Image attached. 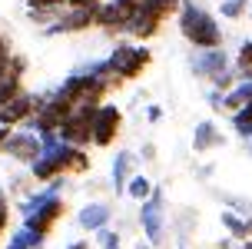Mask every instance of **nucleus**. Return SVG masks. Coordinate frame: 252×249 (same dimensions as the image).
I'll use <instances>...</instances> for the list:
<instances>
[{"mask_svg":"<svg viewBox=\"0 0 252 249\" xmlns=\"http://www.w3.org/2000/svg\"><path fill=\"white\" fill-rule=\"evenodd\" d=\"M126 24H129V10H123L116 0H103L100 3V17H96V27H100L103 34H126Z\"/></svg>","mask_w":252,"mask_h":249,"instance_id":"nucleus-13","label":"nucleus"},{"mask_svg":"<svg viewBox=\"0 0 252 249\" xmlns=\"http://www.w3.org/2000/svg\"><path fill=\"white\" fill-rule=\"evenodd\" d=\"M189 67H192V73H196V76H213V73H219V70H226V67H229V53L222 47L196 50L192 60H189Z\"/></svg>","mask_w":252,"mask_h":249,"instance_id":"nucleus-11","label":"nucleus"},{"mask_svg":"<svg viewBox=\"0 0 252 249\" xmlns=\"http://www.w3.org/2000/svg\"><path fill=\"white\" fill-rule=\"evenodd\" d=\"M236 80H239V73H236V70H229V67H226V70H219V73H213V76H209V83H213L216 90H222V93L236 87Z\"/></svg>","mask_w":252,"mask_h":249,"instance_id":"nucleus-26","label":"nucleus"},{"mask_svg":"<svg viewBox=\"0 0 252 249\" xmlns=\"http://www.w3.org/2000/svg\"><path fill=\"white\" fill-rule=\"evenodd\" d=\"M63 216H66V206H63V199L60 196H53L47 206H40V210H33L30 216H24V226H30L37 236H50L53 229H57V223H60Z\"/></svg>","mask_w":252,"mask_h":249,"instance_id":"nucleus-9","label":"nucleus"},{"mask_svg":"<svg viewBox=\"0 0 252 249\" xmlns=\"http://www.w3.org/2000/svg\"><path fill=\"white\" fill-rule=\"evenodd\" d=\"M13 57V50H10V40H7V34L0 30V67H7Z\"/></svg>","mask_w":252,"mask_h":249,"instance_id":"nucleus-30","label":"nucleus"},{"mask_svg":"<svg viewBox=\"0 0 252 249\" xmlns=\"http://www.w3.org/2000/svg\"><path fill=\"white\" fill-rule=\"evenodd\" d=\"M219 13L226 20H239L249 13V0H219Z\"/></svg>","mask_w":252,"mask_h":249,"instance_id":"nucleus-24","label":"nucleus"},{"mask_svg":"<svg viewBox=\"0 0 252 249\" xmlns=\"http://www.w3.org/2000/svg\"><path fill=\"white\" fill-rule=\"evenodd\" d=\"M116 3H120L123 10H129V13H133V10H136V7H139V3H143V0H116Z\"/></svg>","mask_w":252,"mask_h":249,"instance_id":"nucleus-33","label":"nucleus"},{"mask_svg":"<svg viewBox=\"0 0 252 249\" xmlns=\"http://www.w3.org/2000/svg\"><path fill=\"white\" fill-rule=\"evenodd\" d=\"M103 3V0H100ZM100 3H90V7H63L60 17L53 24L43 27V37H60V34H83L90 27H96L100 17Z\"/></svg>","mask_w":252,"mask_h":249,"instance_id":"nucleus-4","label":"nucleus"},{"mask_svg":"<svg viewBox=\"0 0 252 249\" xmlns=\"http://www.w3.org/2000/svg\"><path fill=\"white\" fill-rule=\"evenodd\" d=\"M110 216H113V206H106V203H87L76 213V223L87 233H96L100 226H110Z\"/></svg>","mask_w":252,"mask_h":249,"instance_id":"nucleus-16","label":"nucleus"},{"mask_svg":"<svg viewBox=\"0 0 252 249\" xmlns=\"http://www.w3.org/2000/svg\"><path fill=\"white\" fill-rule=\"evenodd\" d=\"M7 223H10V196H7V189L0 186V239L7 233Z\"/></svg>","mask_w":252,"mask_h":249,"instance_id":"nucleus-28","label":"nucleus"},{"mask_svg":"<svg viewBox=\"0 0 252 249\" xmlns=\"http://www.w3.org/2000/svg\"><path fill=\"white\" fill-rule=\"evenodd\" d=\"M222 146V133H219V126L213 123V120H202V123H196V130H192V149L196 153H209V149Z\"/></svg>","mask_w":252,"mask_h":249,"instance_id":"nucleus-17","label":"nucleus"},{"mask_svg":"<svg viewBox=\"0 0 252 249\" xmlns=\"http://www.w3.org/2000/svg\"><path fill=\"white\" fill-rule=\"evenodd\" d=\"M136 249H156V246H153L150 239H146V243H143V239H139V243H136Z\"/></svg>","mask_w":252,"mask_h":249,"instance_id":"nucleus-38","label":"nucleus"},{"mask_svg":"<svg viewBox=\"0 0 252 249\" xmlns=\"http://www.w3.org/2000/svg\"><path fill=\"white\" fill-rule=\"evenodd\" d=\"M63 186H66V176H57L50 186H43V189H33L30 196H24L20 203H17V210H20V216H30L33 210H40V206H47L53 196H60Z\"/></svg>","mask_w":252,"mask_h":249,"instance_id":"nucleus-15","label":"nucleus"},{"mask_svg":"<svg viewBox=\"0 0 252 249\" xmlns=\"http://www.w3.org/2000/svg\"><path fill=\"white\" fill-rule=\"evenodd\" d=\"M110 67H113V73L120 76V80H136L146 67H150L153 60V53L150 47H136V43H126V40H116V47L110 50Z\"/></svg>","mask_w":252,"mask_h":249,"instance_id":"nucleus-3","label":"nucleus"},{"mask_svg":"<svg viewBox=\"0 0 252 249\" xmlns=\"http://www.w3.org/2000/svg\"><path fill=\"white\" fill-rule=\"evenodd\" d=\"M7 137H10V126H3V123H0V146H3V140H7Z\"/></svg>","mask_w":252,"mask_h":249,"instance_id":"nucleus-37","label":"nucleus"},{"mask_svg":"<svg viewBox=\"0 0 252 249\" xmlns=\"http://www.w3.org/2000/svg\"><path fill=\"white\" fill-rule=\"evenodd\" d=\"M139 7H143L146 13H153L156 20H163V24H166L169 17H176V13H179V7H183V0H143Z\"/></svg>","mask_w":252,"mask_h":249,"instance_id":"nucleus-20","label":"nucleus"},{"mask_svg":"<svg viewBox=\"0 0 252 249\" xmlns=\"http://www.w3.org/2000/svg\"><path fill=\"white\" fill-rule=\"evenodd\" d=\"M96 107H73V113L57 130L63 143H73V146H90L93 143V113H96Z\"/></svg>","mask_w":252,"mask_h":249,"instance_id":"nucleus-6","label":"nucleus"},{"mask_svg":"<svg viewBox=\"0 0 252 249\" xmlns=\"http://www.w3.org/2000/svg\"><path fill=\"white\" fill-rule=\"evenodd\" d=\"M159 30H163V20H156L153 13H146L143 7H136V10L129 13V24H126V34L129 37H136V40H153V37H159Z\"/></svg>","mask_w":252,"mask_h":249,"instance_id":"nucleus-14","label":"nucleus"},{"mask_svg":"<svg viewBox=\"0 0 252 249\" xmlns=\"http://www.w3.org/2000/svg\"><path fill=\"white\" fill-rule=\"evenodd\" d=\"M239 249H252V239H242V246Z\"/></svg>","mask_w":252,"mask_h":249,"instance_id":"nucleus-40","label":"nucleus"},{"mask_svg":"<svg viewBox=\"0 0 252 249\" xmlns=\"http://www.w3.org/2000/svg\"><path fill=\"white\" fill-rule=\"evenodd\" d=\"M43 243H47V239L37 236L30 226H20V229H13V233H10L7 249H43Z\"/></svg>","mask_w":252,"mask_h":249,"instance_id":"nucleus-19","label":"nucleus"},{"mask_svg":"<svg viewBox=\"0 0 252 249\" xmlns=\"http://www.w3.org/2000/svg\"><path fill=\"white\" fill-rule=\"evenodd\" d=\"M249 17H252V0H249Z\"/></svg>","mask_w":252,"mask_h":249,"instance_id":"nucleus-41","label":"nucleus"},{"mask_svg":"<svg viewBox=\"0 0 252 249\" xmlns=\"http://www.w3.org/2000/svg\"><path fill=\"white\" fill-rule=\"evenodd\" d=\"M232 206H236V213L239 216H252V203H246V199H239V196H226Z\"/></svg>","mask_w":252,"mask_h":249,"instance_id":"nucleus-31","label":"nucleus"},{"mask_svg":"<svg viewBox=\"0 0 252 249\" xmlns=\"http://www.w3.org/2000/svg\"><path fill=\"white\" fill-rule=\"evenodd\" d=\"M120 126H123V110L116 103H100L93 113V146H113L120 137Z\"/></svg>","mask_w":252,"mask_h":249,"instance_id":"nucleus-7","label":"nucleus"},{"mask_svg":"<svg viewBox=\"0 0 252 249\" xmlns=\"http://www.w3.org/2000/svg\"><path fill=\"white\" fill-rule=\"evenodd\" d=\"M209 107H213L216 113H222V110H226V93L213 87V90H209Z\"/></svg>","mask_w":252,"mask_h":249,"instance_id":"nucleus-29","label":"nucleus"},{"mask_svg":"<svg viewBox=\"0 0 252 249\" xmlns=\"http://www.w3.org/2000/svg\"><path fill=\"white\" fill-rule=\"evenodd\" d=\"M96 239H100L103 249H120L123 246V243H120V233H113L110 226H100V229H96Z\"/></svg>","mask_w":252,"mask_h":249,"instance_id":"nucleus-27","label":"nucleus"},{"mask_svg":"<svg viewBox=\"0 0 252 249\" xmlns=\"http://www.w3.org/2000/svg\"><path fill=\"white\" fill-rule=\"evenodd\" d=\"M110 90H116V83L110 76H93V73H87V70H73V73L57 87V93L66 97L73 107H96V103H103V97H106Z\"/></svg>","mask_w":252,"mask_h":249,"instance_id":"nucleus-2","label":"nucleus"},{"mask_svg":"<svg viewBox=\"0 0 252 249\" xmlns=\"http://www.w3.org/2000/svg\"><path fill=\"white\" fill-rule=\"evenodd\" d=\"M139 226H143V236L150 239L153 246H163V239H166V196H163V189H153V196L139 203Z\"/></svg>","mask_w":252,"mask_h":249,"instance_id":"nucleus-5","label":"nucleus"},{"mask_svg":"<svg viewBox=\"0 0 252 249\" xmlns=\"http://www.w3.org/2000/svg\"><path fill=\"white\" fill-rule=\"evenodd\" d=\"M143 160H156V146L153 143H143Z\"/></svg>","mask_w":252,"mask_h":249,"instance_id":"nucleus-34","label":"nucleus"},{"mask_svg":"<svg viewBox=\"0 0 252 249\" xmlns=\"http://www.w3.org/2000/svg\"><path fill=\"white\" fill-rule=\"evenodd\" d=\"M246 233H249V239H252V216H246Z\"/></svg>","mask_w":252,"mask_h":249,"instance_id":"nucleus-39","label":"nucleus"},{"mask_svg":"<svg viewBox=\"0 0 252 249\" xmlns=\"http://www.w3.org/2000/svg\"><path fill=\"white\" fill-rule=\"evenodd\" d=\"M0 153L10 156V160H17V163H27V166H30V163L40 156V133H37V130H17V133H10V137L3 140Z\"/></svg>","mask_w":252,"mask_h":249,"instance_id":"nucleus-8","label":"nucleus"},{"mask_svg":"<svg viewBox=\"0 0 252 249\" xmlns=\"http://www.w3.org/2000/svg\"><path fill=\"white\" fill-rule=\"evenodd\" d=\"M30 116H33V93H27V90H20L10 103L0 107V123L3 126H20Z\"/></svg>","mask_w":252,"mask_h":249,"instance_id":"nucleus-12","label":"nucleus"},{"mask_svg":"<svg viewBox=\"0 0 252 249\" xmlns=\"http://www.w3.org/2000/svg\"><path fill=\"white\" fill-rule=\"evenodd\" d=\"M133 163H136V156L129 153V149H120L113 160V173H110V179H113V189L116 193H126V183H129V176H133Z\"/></svg>","mask_w":252,"mask_h":249,"instance_id":"nucleus-18","label":"nucleus"},{"mask_svg":"<svg viewBox=\"0 0 252 249\" xmlns=\"http://www.w3.org/2000/svg\"><path fill=\"white\" fill-rule=\"evenodd\" d=\"M53 156L60 163V173L63 176H83L90 170V153L87 146H73V143H60L53 149Z\"/></svg>","mask_w":252,"mask_h":249,"instance_id":"nucleus-10","label":"nucleus"},{"mask_svg":"<svg viewBox=\"0 0 252 249\" xmlns=\"http://www.w3.org/2000/svg\"><path fill=\"white\" fill-rule=\"evenodd\" d=\"M146 120H150V123H159V120H163V110H159V107H150V110H146Z\"/></svg>","mask_w":252,"mask_h":249,"instance_id":"nucleus-32","label":"nucleus"},{"mask_svg":"<svg viewBox=\"0 0 252 249\" xmlns=\"http://www.w3.org/2000/svg\"><path fill=\"white\" fill-rule=\"evenodd\" d=\"M219 223L229 229V236H232V239H239V243H242V239H249V233H246V216H239L236 210H226L222 216H219Z\"/></svg>","mask_w":252,"mask_h":249,"instance_id":"nucleus-22","label":"nucleus"},{"mask_svg":"<svg viewBox=\"0 0 252 249\" xmlns=\"http://www.w3.org/2000/svg\"><path fill=\"white\" fill-rule=\"evenodd\" d=\"M24 90V76H13V73H7L3 80H0V107L3 103H10L17 93Z\"/></svg>","mask_w":252,"mask_h":249,"instance_id":"nucleus-23","label":"nucleus"},{"mask_svg":"<svg viewBox=\"0 0 252 249\" xmlns=\"http://www.w3.org/2000/svg\"><path fill=\"white\" fill-rule=\"evenodd\" d=\"M66 249H90V243H87V239H76V243H70Z\"/></svg>","mask_w":252,"mask_h":249,"instance_id":"nucleus-35","label":"nucleus"},{"mask_svg":"<svg viewBox=\"0 0 252 249\" xmlns=\"http://www.w3.org/2000/svg\"><path fill=\"white\" fill-rule=\"evenodd\" d=\"M236 73L239 76H252V40H246L236 53Z\"/></svg>","mask_w":252,"mask_h":249,"instance_id":"nucleus-25","label":"nucleus"},{"mask_svg":"<svg viewBox=\"0 0 252 249\" xmlns=\"http://www.w3.org/2000/svg\"><path fill=\"white\" fill-rule=\"evenodd\" d=\"M90 3H100V0H70V7H90Z\"/></svg>","mask_w":252,"mask_h":249,"instance_id":"nucleus-36","label":"nucleus"},{"mask_svg":"<svg viewBox=\"0 0 252 249\" xmlns=\"http://www.w3.org/2000/svg\"><path fill=\"white\" fill-rule=\"evenodd\" d=\"M176 17H179V34L189 40V47H196V50L222 47V27H219V20L206 7H199L196 0H183Z\"/></svg>","mask_w":252,"mask_h":249,"instance_id":"nucleus-1","label":"nucleus"},{"mask_svg":"<svg viewBox=\"0 0 252 249\" xmlns=\"http://www.w3.org/2000/svg\"><path fill=\"white\" fill-rule=\"evenodd\" d=\"M153 179L146 173H133L129 176V183H126V196L129 199H136V203H143V199H150L153 196Z\"/></svg>","mask_w":252,"mask_h":249,"instance_id":"nucleus-21","label":"nucleus"}]
</instances>
